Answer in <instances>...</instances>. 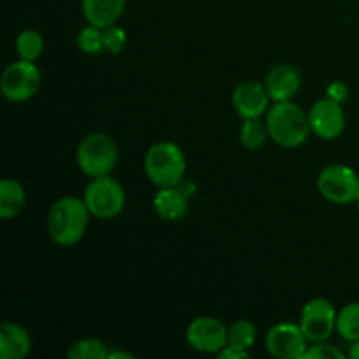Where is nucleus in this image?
<instances>
[{
  "label": "nucleus",
  "mask_w": 359,
  "mask_h": 359,
  "mask_svg": "<svg viewBox=\"0 0 359 359\" xmlns=\"http://www.w3.org/2000/svg\"><path fill=\"white\" fill-rule=\"evenodd\" d=\"M109 349L100 339H81L74 342L67 351L69 359H107Z\"/></svg>",
  "instance_id": "obj_21"
},
{
  "label": "nucleus",
  "mask_w": 359,
  "mask_h": 359,
  "mask_svg": "<svg viewBox=\"0 0 359 359\" xmlns=\"http://www.w3.org/2000/svg\"><path fill=\"white\" fill-rule=\"evenodd\" d=\"M132 353H126V351H119V349H112L109 351V356L107 359H133Z\"/></svg>",
  "instance_id": "obj_28"
},
{
  "label": "nucleus",
  "mask_w": 359,
  "mask_h": 359,
  "mask_svg": "<svg viewBox=\"0 0 359 359\" xmlns=\"http://www.w3.org/2000/svg\"><path fill=\"white\" fill-rule=\"evenodd\" d=\"M126 0H83L81 11L88 25L98 28H109L118 23L125 13Z\"/></svg>",
  "instance_id": "obj_16"
},
{
  "label": "nucleus",
  "mask_w": 359,
  "mask_h": 359,
  "mask_svg": "<svg viewBox=\"0 0 359 359\" xmlns=\"http://www.w3.org/2000/svg\"><path fill=\"white\" fill-rule=\"evenodd\" d=\"M126 42H128V35H126V32L121 27L112 25V27L104 28V44L107 53L119 55L126 48Z\"/></svg>",
  "instance_id": "obj_24"
},
{
  "label": "nucleus",
  "mask_w": 359,
  "mask_h": 359,
  "mask_svg": "<svg viewBox=\"0 0 359 359\" xmlns=\"http://www.w3.org/2000/svg\"><path fill=\"white\" fill-rule=\"evenodd\" d=\"M265 88L272 102L293 100L302 88V74L291 63H277L265 77Z\"/></svg>",
  "instance_id": "obj_13"
},
{
  "label": "nucleus",
  "mask_w": 359,
  "mask_h": 359,
  "mask_svg": "<svg viewBox=\"0 0 359 359\" xmlns=\"http://www.w3.org/2000/svg\"><path fill=\"white\" fill-rule=\"evenodd\" d=\"M270 139L266 121L262 118H245L242 121L238 140L248 151H259L265 147L266 140Z\"/></svg>",
  "instance_id": "obj_18"
},
{
  "label": "nucleus",
  "mask_w": 359,
  "mask_h": 359,
  "mask_svg": "<svg viewBox=\"0 0 359 359\" xmlns=\"http://www.w3.org/2000/svg\"><path fill=\"white\" fill-rule=\"evenodd\" d=\"M337 309L326 298H312L304 305L298 325L304 330L309 342H325L337 332Z\"/></svg>",
  "instance_id": "obj_8"
},
{
  "label": "nucleus",
  "mask_w": 359,
  "mask_h": 359,
  "mask_svg": "<svg viewBox=\"0 0 359 359\" xmlns=\"http://www.w3.org/2000/svg\"><path fill=\"white\" fill-rule=\"evenodd\" d=\"M337 333L349 344L359 340V302H351L340 309L337 314Z\"/></svg>",
  "instance_id": "obj_19"
},
{
  "label": "nucleus",
  "mask_w": 359,
  "mask_h": 359,
  "mask_svg": "<svg viewBox=\"0 0 359 359\" xmlns=\"http://www.w3.org/2000/svg\"><path fill=\"white\" fill-rule=\"evenodd\" d=\"M217 358L219 359H245V358H249V351L241 349V347H237V346H231V344H226V346H224V349H221L219 353H217Z\"/></svg>",
  "instance_id": "obj_27"
},
{
  "label": "nucleus",
  "mask_w": 359,
  "mask_h": 359,
  "mask_svg": "<svg viewBox=\"0 0 359 359\" xmlns=\"http://www.w3.org/2000/svg\"><path fill=\"white\" fill-rule=\"evenodd\" d=\"M354 203H356V207H358V212H359V196H358V200H356V202H354Z\"/></svg>",
  "instance_id": "obj_30"
},
{
  "label": "nucleus",
  "mask_w": 359,
  "mask_h": 359,
  "mask_svg": "<svg viewBox=\"0 0 359 359\" xmlns=\"http://www.w3.org/2000/svg\"><path fill=\"white\" fill-rule=\"evenodd\" d=\"M326 97L339 102V104H344L349 98V86L342 83V81H333V83L326 86Z\"/></svg>",
  "instance_id": "obj_26"
},
{
  "label": "nucleus",
  "mask_w": 359,
  "mask_h": 359,
  "mask_svg": "<svg viewBox=\"0 0 359 359\" xmlns=\"http://www.w3.org/2000/svg\"><path fill=\"white\" fill-rule=\"evenodd\" d=\"M153 209L158 217L168 223L184 219L189 209V191H186L184 182L170 188H158L153 198Z\"/></svg>",
  "instance_id": "obj_14"
},
{
  "label": "nucleus",
  "mask_w": 359,
  "mask_h": 359,
  "mask_svg": "<svg viewBox=\"0 0 359 359\" xmlns=\"http://www.w3.org/2000/svg\"><path fill=\"white\" fill-rule=\"evenodd\" d=\"M309 121H311L312 135L323 140H335L346 130V112L342 104L325 97L312 104L309 111Z\"/></svg>",
  "instance_id": "obj_11"
},
{
  "label": "nucleus",
  "mask_w": 359,
  "mask_h": 359,
  "mask_svg": "<svg viewBox=\"0 0 359 359\" xmlns=\"http://www.w3.org/2000/svg\"><path fill=\"white\" fill-rule=\"evenodd\" d=\"M309 344L302 326L290 321L270 326L265 335V349L279 359H304Z\"/></svg>",
  "instance_id": "obj_9"
},
{
  "label": "nucleus",
  "mask_w": 359,
  "mask_h": 359,
  "mask_svg": "<svg viewBox=\"0 0 359 359\" xmlns=\"http://www.w3.org/2000/svg\"><path fill=\"white\" fill-rule=\"evenodd\" d=\"M265 116L270 140L284 149H297L312 135L309 112L293 100L273 102Z\"/></svg>",
  "instance_id": "obj_2"
},
{
  "label": "nucleus",
  "mask_w": 359,
  "mask_h": 359,
  "mask_svg": "<svg viewBox=\"0 0 359 359\" xmlns=\"http://www.w3.org/2000/svg\"><path fill=\"white\" fill-rule=\"evenodd\" d=\"M318 191L337 205L353 203L359 196V175L347 165H328L318 175Z\"/></svg>",
  "instance_id": "obj_7"
},
{
  "label": "nucleus",
  "mask_w": 359,
  "mask_h": 359,
  "mask_svg": "<svg viewBox=\"0 0 359 359\" xmlns=\"http://www.w3.org/2000/svg\"><path fill=\"white\" fill-rule=\"evenodd\" d=\"M90 210L84 198L62 196L48 212V233L56 245L72 248L79 244L90 226Z\"/></svg>",
  "instance_id": "obj_1"
},
{
  "label": "nucleus",
  "mask_w": 359,
  "mask_h": 359,
  "mask_svg": "<svg viewBox=\"0 0 359 359\" xmlns=\"http://www.w3.org/2000/svg\"><path fill=\"white\" fill-rule=\"evenodd\" d=\"M349 356L353 358V359H359V340H356V342H353V344H351Z\"/></svg>",
  "instance_id": "obj_29"
},
{
  "label": "nucleus",
  "mask_w": 359,
  "mask_h": 359,
  "mask_svg": "<svg viewBox=\"0 0 359 359\" xmlns=\"http://www.w3.org/2000/svg\"><path fill=\"white\" fill-rule=\"evenodd\" d=\"M118 160V144L109 133L104 132H91L84 135L76 151L77 167L90 179L111 175Z\"/></svg>",
  "instance_id": "obj_4"
},
{
  "label": "nucleus",
  "mask_w": 359,
  "mask_h": 359,
  "mask_svg": "<svg viewBox=\"0 0 359 359\" xmlns=\"http://www.w3.org/2000/svg\"><path fill=\"white\" fill-rule=\"evenodd\" d=\"M42 86L41 69L35 65V62L20 60L9 63L4 69L0 77V91L4 98L14 104H21L39 93Z\"/></svg>",
  "instance_id": "obj_6"
},
{
  "label": "nucleus",
  "mask_w": 359,
  "mask_h": 359,
  "mask_svg": "<svg viewBox=\"0 0 359 359\" xmlns=\"http://www.w3.org/2000/svg\"><path fill=\"white\" fill-rule=\"evenodd\" d=\"M270 102L272 98L266 91L265 83H258V81H244L235 86L231 93V105L242 119L265 116L270 109Z\"/></svg>",
  "instance_id": "obj_12"
},
{
  "label": "nucleus",
  "mask_w": 359,
  "mask_h": 359,
  "mask_svg": "<svg viewBox=\"0 0 359 359\" xmlns=\"http://www.w3.org/2000/svg\"><path fill=\"white\" fill-rule=\"evenodd\" d=\"M83 198L91 216L102 221L118 217L126 203L125 188L118 179L111 177V175L90 179Z\"/></svg>",
  "instance_id": "obj_5"
},
{
  "label": "nucleus",
  "mask_w": 359,
  "mask_h": 359,
  "mask_svg": "<svg viewBox=\"0 0 359 359\" xmlns=\"http://www.w3.org/2000/svg\"><path fill=\"white\" fill-rule=\"evenodd\" d=\"M186 340L198 353L217 354L228 344V326L212 316H200L186 328Z\"/></svg>",
  "instance_id": "obj_10"
},
{
  "label": "nucleus",
  "mask_w": 359,
  "mask_h": 359,
  "mask_svg": "<svg viewBox=\"0 0 359 359\" xmlns=\"http://www.w3.org/2000/svg\"><path fill=\"white\" fill-rule=\"evenodd\" d=\"M77 48L84 53V55H100L105 51L104 44V30L93 25H86L81 28L79 34L76 37Z\"/></svg>",
  "instance_id": "obj_23"
},
{
  "label": "nucleus",
  "mask_w": 359,
  "mask_h": 359,
  "mask_svg": "<svg viewBox=\"0 0 359 359\" xmlns=\"http://www.w3.org/2000/svg\"><path fill=\"white\" fill-rule=\"evenodd\" d=\"M346 354L337 346L330 344L328 340L325 342H314L307 347L304 359H344Z\"/></svg>",
  "instance_id": "obj_25"
},
{
  "label": "nucleus",
  "mask_w": 359,
  "mask_h": 359,
  "mask_svg": "<svg viewBox=\"0 0 359 359\" xmlns=\"http://www.w3.org/2000/svg\"><path fill=\"white\" fill-rule=\"evenodd\" d=\"M27 203V191L23 184L16 179H2L0 181V217L11 219L23 210Z\"/></svg>",
  "instance_id": "obj_17"
},
{
  "label": "nucleus",
  "mask_w": 359,
  "mask_h": 359,
  "mask_svg": "<svg viewBox=\"0 0 359 359\" xmlns=\"http://www.w3.org/2000/svg\"><path fill=\"white\" fill-rule=\"evenodd\" d=\"M258 339V330L248 319H237L228 325V344L249 351Z\"/></svg>",
  "instance_id": "obj_22"
},
{
  "label": "nucleus",
  "mask_w": 359,
  "mask_h": 359,
  "mask_svg": "<svg viewBox=\"0 0 359 359\" xmlns=\"http://www.w3.org/2000/svg\"><path fill=\"white\" fill-rule=\"evenodd\" d=\"M147 179L158 188H170L184 182L186 156L175 142H156L147 149L144 158Z\"/></svg>",
  "instance_id": "obj_3"
},
{
  "label": "nucleus",
  "mask_w": 359,
  "mask_h": 359,
  "mask_svg": "<svg viewBox=\"0 0 359 359\" xmlns=\"http://www.w3.org/2000/svg\"><path fill=\"white\" fill-rule=\"evenodd\" d=\"M14 48H16L18 58L27 60V62H35L44 53V39H42L41 32L28 28V30L18 34Z\"/></svg>",
  "instance_id": "obj_20"
},
{
  "label": "nucleus",
  "mask_w": 359,
  "mask_h": 359,
  "mask_svg": "<svg viewBox=\"0 0 359 359\" xmlns=\"http://www.w3.org/2000/svg\"><path fill=\"white\" fill-rule=\"evenodd\" d=\"M32 351V335L27 328L13 321L0 325V358L23 359Z\"/></svg>",
  "instance_id": "obj_15"
}]
</instances>
